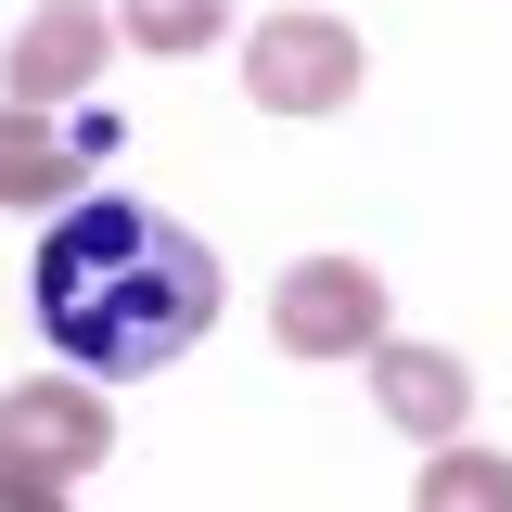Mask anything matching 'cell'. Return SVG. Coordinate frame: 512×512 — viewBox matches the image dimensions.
Masks as SVG:
<instances>
[{"label":"cell","mask_w":512,"mask_h":512,"mask_svg":"<svg viewBox=\"0 0 512 512\" xmlns=\"http://www.w3.org/2000/svg\"><path fill=\"white\" fill-rule=\"evenodd\" d=\"M26 308H39V333H52L90 384H141V372H167V359H192V346L218 333L231 269H218L205 231L128 205V192H90V205H64L52 231H39Z\"/></svg>","instance_id":"6da1fadb"},{"label":"cell","mask_w":512,"mask_h":512,"mask_svg":"<svg viewBox=\"0 0 512 512\" xmlns=\"http://www.w3.org/2000/svg\"><path fill=\"white\" fill-rule=\"evenodd\" d=\"M269 346L282 359H372L384 346V269L372 256H295L269 282Z\"/></svg>","instance_id":"7a4b0ae2"},{"label":"cell","mask_w":512,"mask_h":512,"mask_svg":"<svg viewBox=\"0 0 512 512\" xmlns=\"http://www.w3.org/2000/svg\"><path fill=\"white\" fill-rule=\"evenodd\" d=\"M244 90L256 116H346L359 103V26L346 13H269L244 39Z\"/></svg>","instance_id":"3957f363"},{"label":"cell","mask_w":512,"mask_h":512,"mask_svg":"<svg viewBox=\"0 0 512 512\" xmlns=\"http://www.w3.org/2000/svg\"><path fill=\"white\" fill-rule=\"evenodd\" d=\"M103 52H116L103 0H39V13L13 26V52H0V90H13L26 116H52V103H90V90H103Z\"/></svg>","instance_id":"277c9868"},{"label":"cell","mask_w":512,"mask_h":512,"mask_svg":"<svg viewBox=\"0 0 512 512\" xmlns=\"http://www.w3.org/2000/svg\"><path fill=\"white\" fill-rule=\"evenodd\" d=\"M0 461H26V474H90V461H116V423H103V384H64V372H39V384H13L0 397Z\"/></svg>","instance_id":"5b68a950"},{"label":"cell","mask_w":512,"mask_h":512,"mask_svg":"<svg viewBox=\"0 0 512 512\" xmlns=\"http://www.w3.org/2000/svg\"><path fill=\"white\" fill-rule=\"evenodd\" d=\"M372 410L397 436H423V448H461V423H474V359H448V346H372Z\"/></svg>","instance_id":"8992f818"},{"label":"cell","mask_w":512,"mask_h":512,"mask_svg":"<svg viewBox=\"0 0 512 512\" xmlns=\"http://www.w3.org/2000/svg\"><path fill=\"white\" fill-rule=\"evenodd\" d=\"M116 39H128V52H154V64H192V52L231 39V0H128Z\"/></svg>","instance_id":"52a82bcc"},{"label":"cell","mask_w":512,"mask_h":512,"mask_svg":"<svg viewBox=\"0 0 512 512\" xmlns=\"http://www.w3.org/2000/svg\"><path fill=\"white\" fill-rule=\"evenodd\" d=\"M410 512H512V461L500 448H436L423 487H410Z\"/></svg>","instance_id":"ba28073f"},{"label":"cell","mask_w":512,"mask_h":512,"mask_svg":"<svg viewBox=\"0 0 512 512\" xmlns=\"http://www.w3.org/2000/svg\"><path fill=\"white\" fill-rule=\"evenodd\" d=\"M0 512H77L64 474H26V461H0Z\"/></svg>","instance_id":"9c48e42d"}]
</instances>
